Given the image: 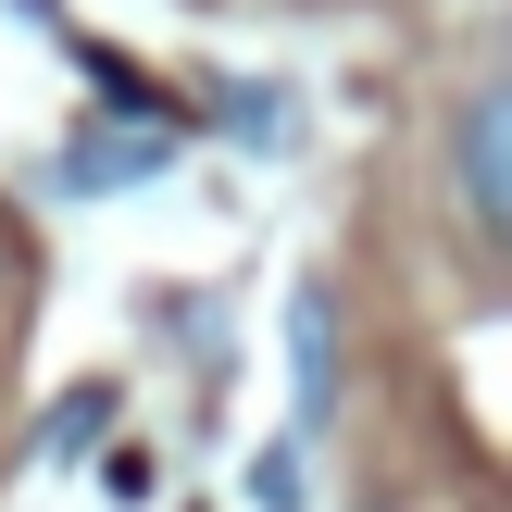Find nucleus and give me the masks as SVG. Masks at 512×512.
<instances>
[{"label":"nucleus","mask_w":512,"mask_h":512,"mask_svg":"<svg viewBox=\"0 0 512 512\" xmlns=\"http://www.w3.org/2000/svg\"><path fill=\"white\" fill-rule=\"evenodd\" d=\"M450 200H463V225L488 250H512V75H488L450 113Z\"/></svg>","instance_id":"obj_1"},{"label":"nucleus","mask_w":512,"mask_h":512,"mask_svg":"<svg viewBox=\"0 0 512 512\" xmlns=\"http://www.w3.org/2000/svg\"><path fill=\"white\" fill-rule=\"evenodd\" d=\"M288 338H300V425H325V400H338V313H325V288H300Z\"/></svg>","instance_id":"obj_2"},{"label":"nucleus","mask_w":512,"mask_h":512,"mask_svg":"<svg viewBox=\"0 0 512 512\" xmlns=\"http://www.w3.org/2000/svg\"><path fill=\"white\" fill-rule=\"evenodd\" d=\"M63 175H75V188H113V175H163V125H150V138H88Z\"/></svg>","instance_id":"obj_3"}]
</instances>
